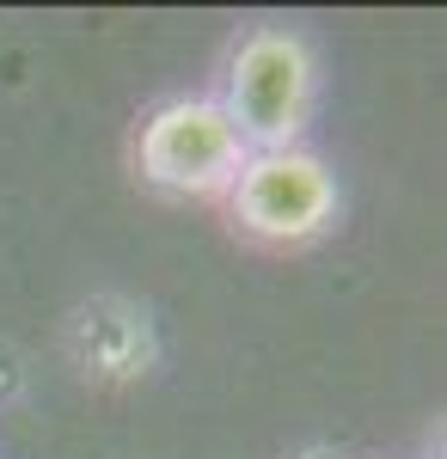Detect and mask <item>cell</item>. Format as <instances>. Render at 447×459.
Returning a JSON list of instances; mask_svg holds the SVG:
<instances>
[{
	"label": "cell",
	"instance_id": "obj_1",
	"mask_svg": "<svg viewBox=\"0 0 447 459\" xmlns=\"http://www.w3.org/2000/svg\"><path fill=\"white\" fill-rule=\"evenodd\" d=\"M227 123L240 129V142L251 153L270 147H301L319 105V56L301 31L288 25H251L227 56L221 74V99Z\"/></svg>",
	"mask_w": 447,
	"mask_h": 459
},
{
	"label": "cell",
	"instance_id": "obj_2",
	"mask_svg": "<svg viewBox=\"0 0 447 459\" xmlns=\"http://www.w3.org/2000/svg\"><path fill=\"white\" fill-rule=\"evenodd\" d=\"M337 172L312 147H270L245 153L240 178L227 190V221L240 227L251 246L270 251H301L337 227Z\"/></svg>",
	"mask_w": 447,
	"mask_h": 459
},
{
	"label": "cell",
	"instance_id": "obj_3",
	"mask_svg": "<svg viewBox=\"0 0 447 459\" xmlns=\"http://www.w3.org/2000/svg\"><path fill=\"white\" fill-rule=\"evenodd\" d=\"M245 153L240 129L227 123V110L215 99H166L141 117L136 135V172L147 190L160 196H227L233 178H240Z\"/></svg>",
	"mask_w": 447,
	"mask_h": 459
},
{
	"label": "cell",
	"instance_id": "obj_4",
	"mask_svg": "<svg viewBox=\"0 0 447 459\" xmlns=\"http://www.w3.org/2000/svg\"><path fill=\"white\" fill-rule=\"evenodd\" d=\"M68 350L92 380H141L147 361H153V325H147V313L136 300L99 294V300H86L74 313Z\"/></svg>",
	"mask_w": 447,
	"mask_h": 459
},
{
	"label": "cell",
	"instance_id": "obj_5",
	"mask_svg": "<svg viewBox=\"0 0 447 459\" xmlns=\"http://www.w3.org/2000/svg\"><path fill=\"white\" fill-rule=\"evenodd\" d=\"M301 459H337V454H325V447H312V454H301Z\"/></svg>",
	"mask_w": 447,
	"mask_h": 459
}]
</instances>
